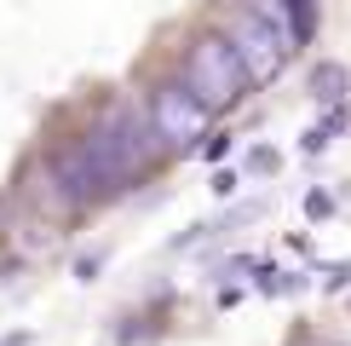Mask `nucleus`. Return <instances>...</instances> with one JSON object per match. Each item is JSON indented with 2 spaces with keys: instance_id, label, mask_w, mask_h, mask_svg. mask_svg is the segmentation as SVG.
Segmentation results:
<instances>
[{
  "instance_id": "1",
  "label": "nucleus",
  "mask_w": 351,
  "mask_h": 346,
  "mask_svg": "<svg viewBox=\"0 0 351 346\" xmlns=\"http://www.w3.org/2000/svg\"><path fill=\"white\" fill-rule=\"evenodd\" d=\"M184 86L202 98L208 110H230L242 98V64H237V52H230V41H196L184 58Z\"/></svg>"
},
{
  "instance_id": "2",
  "label": "nucleus",
  "mask_w": 351,
  "mask_h": 346,
  "mask_svg": "<svg viewBox=\"0 0 351 346\" xmlns=\"http://www.w3.org/2000/svg\"><path fill=\"white\" fill-rule=\"evenodd\" d=\"M208 122H213V110L202 104L184 81L179 86H156V98H150V133H156V144L190 150V144L208 133Z\"/></svg>"
},
{
  "instance_id": "3",
  "label": "nucleus",
  "mask_w": 351,
  "mask_h": 346,
  "mask_svg": "<svg viewBox=\"0 0 351 346\" xmlns=\"http://www.w3.org/2000/svg\"><path fill=\"white\" fill-rule=\"evenodd\" d=\"M230 52H237V64H242V76L247 81H254V86H265V81H276V69H282L288 64V52H294V47H288V41L282 35H276V29L271 23H259L254 18V12H237V23H230Z\"/></svg>"
},
{
  "instance_id": "4",
  "label": "nucleus",
  "mask_w": 351,
  "mask_h": 346,
  "mask_svg": "<svg viewBox=\"0 0 351 346\" xmlns=\"http://www.w3.org/2000/svg\"><path fill=\"white\" fill-rule=\"evenodd\" d=\"M247 12H254L259 23H271L276 35L288 41V47H300V35H305V29H300V12L288 6V0H247Z\"/></svg>"
},
{
  "instance_id": "5",
  "label": "nucleus",
  "mask_w": 351,
  "mask_h": 346,
  "mask_svg": "<svg viewBox=\"0 0 351 346\" xmlns=\"http://www.w3.org/2000/svg\"><path fill=\"white\" fill-rule=\"evenodd\" d=\"M294 12H300V0H294ZM300 29H311V23H305V12H300Z\"/></svg>"
},
{
  "instance_id": "6",
  "label": "nucleus",
  "mask_w": 351,
  "mask_h": 346,
  "mask_svg": "<svg viewBox=\"0 0 351 346\" xmlns=\"http://www.w3.org/2000/svg\"><path fill=\"white\" fill-rule=\"evenodd\" d=\"M305 346H334V341H305Z\"/></svg>"
}]
</instances>
